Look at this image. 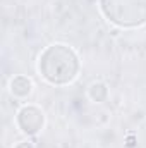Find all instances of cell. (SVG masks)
<instances>
[{
  "label": "cell",
  "mask_w": 146,
  "mask_h": 148,
  "mask_svg": "<svg viewBox=\"0 0 146 148\" xmlns=\"http://www.w3.org/2000/svg\"><path fill=\"white\" fill-rule=\"evenodd\" d=\"M38 73L50 84H69L79 73V57L71 47L64 43H53L40 53Z\"/></svg>",
  "instance_id": "cell-1"
},
{
  "label": "cell",
  "mask_w": 146,
  "mask_h": 148,
  "mask_svg": "<svg viewBox=\"0 0 146 148\" xmlns=\"http://www.w3.org/2000/svg\"><path fill=\"white\" fill-rule=\"evenodd\" d=\"M100 10L119 28H138L146 23V0H100Z\"/></svg>",
  "instance_id": "cell-2"
},
{
  "label": "cell",
  "mask_w": 146,
  "mask_h": 148,
  "mask_svg": "<svg viewBox=\"0 0 146 148\" xmlns=\"http://www.w3.org/2000/svg\"><path fill=\"white\" fill-rule=\"evenodd\" d=\"M16 124L24 134L33 136L40 133L41 127L45 126V114L36 105H24L16 115Z\"/></svg>",
  "instance_id": "cell-3"
},
{
  "label": "cell",
  "mask_w": 146,
  "mask_h": 148,
  "mask_svg": "<svg viewBox=\"0 0 146 148\" xmlns=\"http://www.w3.org/2000/svg\"><path fill=\"white\" fill-rule=\"evenodd\" d=\"M33 91V81L28 76H14L10 81V93L16 98H28Z\"/></svg>",
  "instance_id": "cell-4"
},
{
  "label": "cell",
  "mask_w": 146,
  "mask_h": 148,
  "mask_svg": "<svg viewBox=\"0 0 146 148\" xmlns=\"http://www.w3.org/2000/svg\"><path fill=\"white\" fill-rule=\"evenodd\" d=\"M88 97L93 100V102H105L107 98H108V88H107V84L105 83H102V81H95V83H91L89 84V88H88Z\"/></svg>",
  "instance_id": "cell-5"
},
{
  "label": "cell",
  "mask_w": 146,
  "mask_h": 148,
  "mask_svg": "<svg viewBox=\"0 0 146 148\" xmlns=\"http://www.w3.org/2000/svg\"><path fill=\"white\" fill-rule=\"evenodd\" d=\"M14 148H35V147H33V143H31V141H19Z\"/></svg>",
  "instance_id": "cell-6"
}]
</instances>
